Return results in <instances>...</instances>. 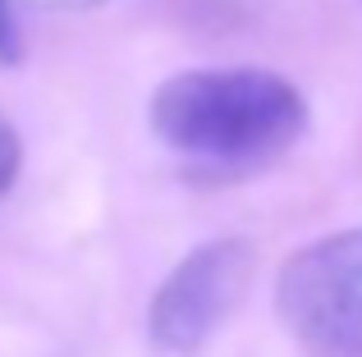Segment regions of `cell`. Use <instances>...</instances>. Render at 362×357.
Returning a JSON list of instances; mask_svg holds the SVG:
<instances>
[{
  "label": "cell",
  "instance_id": "obj_1",
  "mask_svg": "<svg viewBox=\"0 0 362 357\" xmlns=\"http://www.w3.org/2000/svg\"><path fill=\"white\" fill-rule=\"evenodd\" d=\"M151 128L175 156L211 170H257L308 128L303 92L271 69H188L151 97Z\"/></svg>",
  "mask_w": 362,
  "mask_h": 357
},
{
  "label": "cell",
  "instance_id": "obj_2",
  "mask_svg": "<svg viewBox=\"0 0 362 357\" xmlns=\"http://www.w3.org/2000/svg\"><path fill=\"white\" fill-rule=\"evenodd\" d=\"M275 312L312 357H362V229L293 252L275 275Z\"/></svg>",
  "mask_w": 362,
  "mask_h": 357
},
{
  "label": "cell",
  "instance_id": "obj_3",
  "mask_svg": "<svg viewBox=\"0 0 362 357\" xmlns=\"http://www.w3.org/2000/svg\"><path fill=\"white\" fill-rule=\"evenodd\" d=\"M257 275V252L247 238H211L193 248L147 307V330L160 353H197L243 307Z\"/></svg>",
  "mask_w": 362,
  "mask_h": 357
},
{
  "label": "cell",
  "instance_id": "obj_4",
  "mask_svg": "<svg viewBox=\"0 0 362 357\" xmlns=\"http://www.w3.org/2000/svg\"><path fill=\"white\" fill-rule=\"evenodd\" d=\"M18 165H23V147H18V133L9 128V119L0 115V193H9V183L18 178Z\"/></svg>",
  "mask_w": 362,
  "mask_h": 357
},
{
  "label": "cell",
  "instance_id": "obj_5",
  "mask_svg": "<svg viewBox=\"0 0 362 357\" xmlns=\"http://www.w3.org/2000/svg\"><path fill=\"white\" fill-rule=\"evenodd\" d=\"M18 55H23V32L14 18V0H0V60L14 64Z\"/></svg>",
  "mask_w": 362,
  "mask_h": 357
},
{
  "label": "cell",
  "instance_id": "obj_6",
  "mask_svg": "<svg viewBox=\"0 0 362 357\" xmlns=\"http://www.w3.org/2000/svg\"><path fill=\"white\" fill-rule=\"evenodd\" d=\"M60 5H69V9H92V5H106V0H60Z\"/></svg>",
  "mask_w": 362,
  "mask_h": 357
}]
</instances>
